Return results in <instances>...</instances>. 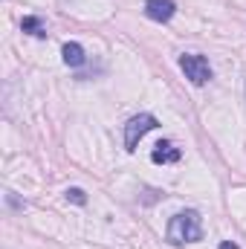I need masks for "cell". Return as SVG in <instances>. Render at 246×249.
Returning <instances> with one entry per match:
<instances>
[{
    "label": "cell",
    "mask_w": 246,
    "mask_h": 249,
    "mask_svg": "<svg viewBox=\"0 0 246 249\" xmlns=\"http://www.w3.org/2000/svg\"><path fill=\"white\" fill-rule=\"evenodd\" d=\"M165 238L171 247H183V244H197L203 238V220L194 209H185L177 212L171 220H168V229H165Z\"/></svg>",
    "instance_id": "1"
},
{
    "label": "cell",
    "mask_w": 246,
    "mask_h": 249,
    "mask_svg": "<svg viewBox=\"0 0 246 249\" xmlns=\"http://www.w3.org/2000/svg\"><path fill=\"white\" fill-rule=\"evenodd\" d=\"M154 127H159L157 116H151V113H139V116H133L130 122L124 124V148H127V151H136L139 139H142L145 133H151Z\"/></svg>",
    "instance_id": "2"
},
{
    "label": "cell",
    "mask_w": 246,
    "mask_h": 249,
    "mask_svg": "<svg viewBox=\"0 0 246 249\" xmlns=\"http://www.w3.org/2000/svg\"><path fill=\"white\" fill-rule=\"evenodd\" d=\"M180 70L185 72V78L191 84H206L211 78V67H209V58L197 55V53H188V55H180Z\"/></svg>",
    "instance_id": "3"
},
{
    "label": "cell",
    "mask_w": 246,
    "mask_h": 249,
    "mask_svg": "<svg viewBox=\"0 0 246 249\" xmlns=\"http://www.w3.org/2000/svg\"><path fill=\"white\" fill-rule=\"evenodd\" d=\"M174 12H177V3H174V0H145V15H148L151 20H157V23L171 20Z\"/></svg>",
    "instance_id": "4"
},
{
    "label": "cell",
    "mask_w": 246,
    "mask_h": 249,
    "mask_svg": "<svg viewBox=\"0 0 246 249\" xmlns=\"http://www.w3.org/2000/svg\"><path fill=\"white\" fill-rule=\"evenodd\" d=\"M180 148L174 145V142H159L154 151H151V160L157 162V165H171V162H180Z\"/></svg>",
    "instance_id": "5"
},
{
    "label": "cell",
    "mask_w": 246,
    "mask_h": 249,
    "mask_svg": "<svg viewBox=\"0 0 246 249\" xmlns=\"http://www.w3.org/2000/svg\"><path fill=\"white\" fill-rule=\"evenodd\" d=\"M61 55H64V64H67V67H81V64L87 61V55H84V47H81V44H75V41L64 44Z\"/></svg>",
    "instance_id": "6"
},
{
    "label": "cell",
    "mask_w": 246,
    "mask_h": 249,
    "mask_svg": "<svg viewBox=\"0 0 246 249\" xmlns=\"http://www.w3.org/2000/svg\"><path fill=\"white\" fill-rule=\"evenodd\" d=\"M20 29H23V32H29V35H35V38H44V35H47L44 20H41V18H32V15L20 20Z\"/></svg>",
    "instance_id": "7"
},
{
    "label": "cell",
    "mask_w": 246,
    "mask_h": 249,
    "mask_svg": "<svg viewBox=\"0 0 246 249\" xmlns=\"http://www.w3.org/2000/svg\"><path fill=\"white\" fill-rule=\"evenodd\" d=\"M67 200L75 203V206H84V203H87V194H84L81 188H67Z\"/></svg>",
    "instance_id": "8"
},
{
    "label": "cell",
    "mask_w": 246,
    "mask_h": 249,
    "mask_svg": "<svg viewBox=\"0 0 246 249\" xmlns=\"http://www.w3.org/2000/svg\"><path fill=\"white\" fill-rule=\"evenodd\" d=\"M217 249H241V247H238V244H232V241H223Z\"/></svg>",
    "instance_id": "9"
}]
</instances>
